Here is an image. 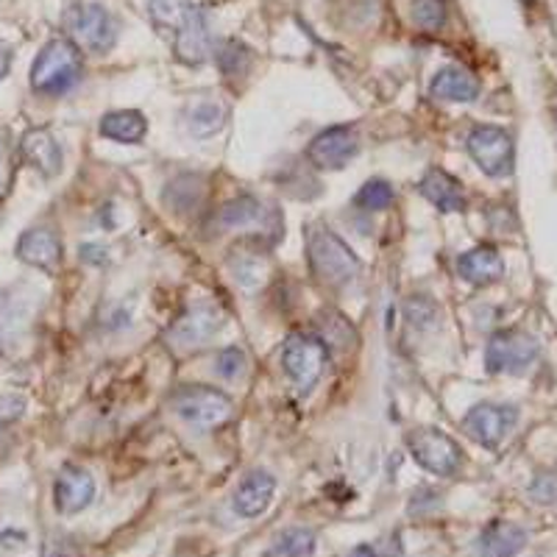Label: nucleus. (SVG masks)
<instances>
[{
	"instance_id": "nucleus-2",
	"label": "nucleus",
	"mask_w": 557,
	"mask_h": 557,
	"mask_svg": "<svg viewBox=\"0 0 557 557\" xmlns=\"http://www.w3.org/2000/svg\"><path fill=\"white\" fill-rule=\"evenodd\" d=\"M307 257L315 278L326 287L351 285L362 271L360 257L348 248V243H343L330 226L321 223L307 228Z\"/></svg>"
},
{
	"instance_id": "nucleus-31",
	"label": "nucleus",
	"mask_w": 557,
	"mask_h": 557,
	"mask_svg": "<svg viewBox=\"0 0 557 557\" xmlns=\"http://www.w3.org/2000/svg\"><path fill=\"white\" fill-rule=\"evenodd\" d=\"M412 23L424 32H441L446 26L444 0H412Z\"/></svg>"
},
{
	"instance_id": "nucleus-33",
	"label": "nucleus",
	"mask_w": 557,
	"mask_h": 557,
	"mask_svg": "<svg viewBox=\"0 0 557 557\" xmlns=\"http://www.w3.org/2000/svg\"><path fill=\"white\" fill-rule=\"evenodd\" d=\"M405 312H407V321H410L412 326H418V330L435 326L437 321V305L432 301V298H424V296H412L410 301H407Z\"/></svg>"
},
{
	"instance_id": "nucleus-12",
	"label": "nucleus",
	"mask_w": 557,
	"mask_h": 557,
	"mask_svg": "<svg viewBox=\"0 0 557 557\" xmlns=\"http://www.w3.org/2000/svg\"><path fill=\"white\" fill-rule=\"evenodd\" d=\"M360 153V134L355 126L323 128L307 148V159L318 171H343Z\"/></svg>"
},
{
	"instance_id": "nucleus-15",
	"label": "nucleus",
	"mask_w": 557,
	"mask_h": 557,
	"mask_svg": "<svg viewBox=\"0 0 557 557\" xmlns=\"http://www.w3.org/2000/svg\"><path fill=\"white\" fill-rule=\"evenodd\" d=\"M273 494H276V476L262 469H253L237 482L232 507H235V513L243 516V519H257V516H262L268 510Z\"/></svg>"
},
{
	"instance_id": "nucleus-34",
	"label": "nucleus",
	"mask_w": 557,
	"mask_h": 557,
	"mask_svg": "<svg viewBox=\"0 0 557 557\" xmlns=\"http://www.w3.org/2000/svg\"><path fill=\"white\" fill-rule=\"evenodd\" d=\"M530 496L539 502V505H555L557 502V474H552V471H541V474L532 480Z\"/></svg>"
},
{
	"instance_id": "nucleus-32",
	"label": "nucleus",
	"mask_w": 557,
	"mask_h": 557,
	"mask_svg": "<svg viewBox=\"0 0 557 557\" xmlns=\"http://www.w3.org/2000/svg\"><path fill=\"white\" fill-rule=\"evenodd\" d=\"M246 351H243L240 346H226L212 357V371H215L218 376H223V380H237V376L246 371Z\"/></svg>"
},
{
	"instance_id": "nucleus-6",
	"label": "nucleus",
	"mask_w": 557,
	"mask_h": 557,
	"mask_svg": "<svg viewBox=\"0 0 557 557\" xmlns=\"http://www.w3.org/2000/svg\"><path fill=\"white\" fill-rule=\"evenodd\" d=\"M541 343L521 330L496 332L485 348L487 374H510L521 376L539 360Z\"/></svg>"
},
{
	"instance_id": "nucleus-9",
	"label": "nucleus",
	"mask_w": 557,
	"mask_h": 557,
	"mask_svg": "<svg viewBox=\"0 0 557 557\" xmlns=\"http://www.w3.org/2000/svg\"><path fill=\"white\" fill-rule=\"evenodd\" d=\"M471 159L476 162L485 176L505 178L516 168V146L513 137L499 126H474L466 139Z\"/></svg>"
},
{
	"instance_id": "nucleus-38",
	"label": "nucleus",
	"mask_w": 557,
	"mask_h": 557,
	"mask_svg": "<svg viewBox=\"0 0 557 557\" xmlns=\"http://www.w3.org/2000/svg\"><path fill=\"white\" fill-rule=\"evenodd\" d=\"M348 557H385L380 552V546H371V544H360L355 549L348 552Z\"/></svg>"
},
{
	"instance_id": "nucleus-28",
	"label": "nucleus",
	"mask_w": 557,
	"mask_h": 557,
	"mask_svg": "<svg viewBox=\"0 0 557 557\" xmlns=\"http://www.w3.org/2000/svg\"><path fill=\"white\" fill-rule=\"evenodd\" d=\"M321 326H323V337H318V341H321L326 348L330 346L351 348L357 343L355 326H351L343 315H337V312H326V315L321 318Z\"/></svg>"
},
{
	"instance_id": "nucleus-25",
	"label": "nucleus",
	"mask_w": 557,
	"mask_h": 557,
	"mask_svg": "<svg viewBox=\"0 0 557 557\" xmlns=\"http://www.w3.org/2000/svg\"><path fill=\"white\" fill-rule=\"evenodd\" d=\"M226 123V109L218 101H198L187 109V128L196 137H212Z\"/></svg>"
},
{
	"instance_id": "nucleus-24",
	"label": "nucleus",
	"mask_w": 557,
	"mask_h": 557,
	"mask_svg": "<svg viewBox=\"0 0 557 557\" xmlns=\"http://www.w3.org/2000/svg\"><path fill=\"white\" fill-rule=\"evenodd\" d=\"M232 273L237 276V282H240L243 287H260L265 285L268 273H271V260H268L265 253L260 251V248H253V251H235L232 253Z\"/></svg>"
},
{
	"instance_id": "nucleus-3",
	"label": "nucleus",
	"mask_w": 557,
	"mask_h": 557,
	"mask_svg": "<svg viewBox=\"0 0 557 557\" xmlns=\"http://www.w3.org/2000/svg\"><path fill=\"white\" fill-rule=\"evenodd\" d=\"M82 51L70 39H51L32 64V89L39 96L57 98L82 82Z\"/></svg>"
},
{
	"instance_id": "nucleus-22",
	"label": "nucleus",
	"mask_w": 557,
	"mask_h": 557,
	"mask_svg": "<svg viewBox=\"0 0 557 557\" xmlns=\"http://www.w3.org/2000/svg\"><path fill=\"white\" fill-rule=\"evenodd\" d=\"M527 546V532L510 521H494L480 535V557H516Z\"/></svg>"
},
{
	"instance_id": "nucleus-37",
	"label": "nucleus",
	"mask_w": 557,
	"mask_h": 557,
	"mask_svg": "<svg viewBox=\"0 0 557 557\" xmlns=\"http://www.w3.org/2000/svg\"><path fill=\"white\" fill-rule=\"evenodd\" d=\"M128 318H132V310H126V307H123V305H117V307H114V310L107 315V326H109V330H117V326H126Z\"/></svg>"
},
{
	"instance_id": "nucleus-1",
	"label": "nucleus",
	"mask_w": 557,
	"mask_h": 557,
	"mask_svg": "<svg viewBox=\"0 0 557 557\" xmlns=\"http://www.w3.org/2000/svg\"><path fill=\"white\" fill-rule=\"evenodd\" d=\"M153 26L173 42V51L184 64L207 62L212 37L207 14L193 0H151L148 3Z\"/></svg>"
},
{
	"instance_id": "nucleus-8",
	"label": "nucleus",
	"mask_w": 557,
	"mask_h": 557,
	"mask_svg": "<svg viewBox=\"0 0 557 557\" xmlns=\"http://www.w3.org/2000/svg\"><path fill=\"white\" fill-rule=\"evenodd\" d=\"M326 360H330V348L315 335H290L282 346V368L298 393H310L318 385Z\"/></svg>"
},
{
	"instance_id": "nucleus-16",
	"label": "nucleus",
	"mask_w": 557,
	"mask_h": 557,
	"mask_svg": "<svg viewBox=\"0 0 557 557\" xmlns=\"http://www.w3.org/2000/svg\"><path fill=\"white\" fill-rule=\"evenodd\" d=\"M20 153L45 178H53L62 173V146H59L57 137L48 128H28L23 139H20Z\"/></svg>"
},
{
	"instance_id": "nucleus-21",
	"label": "nucleus",
	"mask_w": 557,
	"mask_h": 557,
	"mask_svg": "<svg viewBox=\"0 0 557 557\" xmlns=\"http://www.w3.org/2000/svg\"><path fill=\"white\" fill-rule=\"evenodd\" d=\"M265 215V203L260 198L237 196L218 209L215 228L218 232H243V228H253L257 223H262Z\"/></svg>"
},
{
	"instance_id": "nucleus-14",
	"label": "nucleus",
	"mask_w": 557,
	"mask_h": 557,
	"mask_svg": "<svg viewBox=\"0 0 557 557\" xmlns=\"http://www.w3.org/2000/svg\"><path fill=\"white\" fill-rule=\"evenodd\" d=\"M96 499V480L82 466H64L53 485V505L62 516L82 513Z\"/></svg>"
},
{
	"instance_id": "nucleus-4",
	"label": "nucleus",
	"mask_w": 557,
	"mask_h": 557,
	"mask_svg": "<svg viewBox=\"0 0 557 557\" xmlns=\"http://www.w3.org/2000/svg\"><path fill=\"white\" fill-rule=\"evenodd\" d=\"M223 310L212 301H198L190 310H184L176 321L168 326L165 341L168 348L173 355H190V351H198V348L207 346L218 332L223 330Z\"/></svg>"
},
{
	"instance_id": "nucleus-18",
	"label": "nucleus",
	"mask_w": 557,
	"mask_h": 557,
	"mask_svg": "<svg viewBox=\"0 0 557 557\" xmlns=\"http://www.w3.org/2000/svg\"><path fill=\"white\" fill-rule=\"evenodd\" d=\"M430 96L446 103H471L480 96V78L460 64H449L432 76Z\"/></svg>"
},
{
	"instance_id": "nucleus-35",
	"label": "nucleus",
	"mask_w": 557,
	"mask_h": 557,
	"mask_svg": "<svg viewBox=\"0 0 557 557\" xmlns=\"http://www.w3.org/2000/svg\"><path fill=\"white\" fill-rule=\"evenodd\" d=\"M26 412V399L23 396H0V432L9 430L14 421H20Z\"/></svg>"
},
{
	"instance_id": "nucleus-17",
	"label": "nucleus",
	"mask_w": 557,
	"mask_h": 557,
	"mask_svg": "<svg viewBox=\"0 0 557 557\" xmlns=\"http://www.w3.org/2000/svg\"><path fill=\"white\" fill-rule=\"evenodd\" d=\"M17 257L39 271H57L62 265V240L48 226L28 228L17 240Z\"/></svg>"
},
{
	"instance_id": "nucleus-11",
	"label": "nucleus",
	"mask_w": 557,
	"mask_h": 557,
	"mask_svg": "<svg viewBox=\"0 0 557 557\" xmlns=\"http://www.w3.org/2000/svg\"><path fill=\"white\" fill-rule=\"evenodd\" d=\"M519 424V410L513 405H494V401H482L474 405L466 418H462V432L482 444L485 449H496L510 432Z\"/></svg>"
},
{
	"instance_id": "nucleus-7",
	"label": "nucleus",
	"mask_w": 557,
	"mask_h": 557,
	"mask_svg": "<svg viewBox=\"0 0 557 557\" xmlns=\"http://www.w3.org/2000/svg\"><path fill=\"white\" fill-rule=\"evenodd\" d=\"M407 449L416 457L421 469H426L435 476H451L460 471L462 449L457 446L455 437L446 435L444 430L435 426H418L407 435Z\"/></svg>"
},
{
	"instance_id": "nucleus-5",
	"label": "nucleus",
	"mask_w": 557,
	"mask_h": 557,
	"mask_svg": "<svg viewBox=\"0 0 557 557\" xmlns=\"http://www.w3.org/2000/svg\"><path fill=\"white\" fill-rule=\"evenodd\" d=\"M171 407L182 421L198 426V430H212V426H221L223 421L232 418V399H228L226 393L207 385L178 387L173 393Z\"/></svg>"
},
{
	"instance_id": "nucleus-26",
	"label": "nucleus",
	"mask_w": 557,
	"mask_h": 557,
	"mask_svg": "<svg viewBox=\"0 0 557 557\" xmlns=\"http://www.w3.org/2000/svg\"><path fill=\"white\" fill-rule=\"evenodd\" d=\"M203 198V182L201 176H178L168 184V193H165V203L171 209H176L178 215L184 212H190L201 203Z\"/></svg>"
},
{
	"instance_id": "nucleus-13",
	"label": "nucleus",
	"mask_w": 557,
	"mask_h": 557,
	"mask_svg": "<svg viewBox=\"0 0 557 557\" xmlns=\"http://www.w3.org/2000/svg\"><path fill=\"white\" fill-rule=\"evenodd\" d=\"M39 290L32 285H12L0 290V343L20 335L39 310Z\"/></svg>"
},
{
	"instance_id": "nucleus-39",
	"label": "nucleus",
	"mask_w": 557,
	"mask_h": 557,
	"mask_svg": "<svg viewBox=\"0 0 557 557\" xmlns=\"http://www.w3.org/2000/svg\"><path fill=\"white\" fill-rule=\"evenodd\" d=\"M9 67H12V48L7 42H0V78L7 76Z\"/></svg>"
},
{
	"instance_id": "nucleus-36",
	"label": "nucleus",
	"mask_w": 557,
	"mask_h": 557,
	"mask_svg": "<svg viewBox=\"0 0 557 557\" xmlns=\"http://www.w3.org/2000/svg\"><path fill=\"white\" fill-rule=\"evenodd\" d=\"M12 148H9V137L7 132H0V198L7 196L9 187H12Z\"/></svg>"
},
{
	"instance_id": "nucleus-29",
	"label": "nucleus",
	"mask_w": 557,
	"mask_h": 557,
	"mask_svg": "<svg viewBox=\"0 0 557 557\" xmlns=\"http://www.w3.org/2000/svg\"><path fill=\"white\" fill-rule=\"evenodd\" d=\"M355 203L366 212H382L393 203V187L385 178H371V182L362 184V190L357 193Z\"/></svg>"
},
{
	"instance_id": "nucleus-10",
	"label": "nucleus",
	"mask_w": 557,
	"mask_h": 557,
	"mask_svg": "<svg viewBox=\"0 0 557 557\" xmlns=\"http://www.w3.org/2000/svg\"><path fill=\"white\" fill-rule=\"evenodd\" d=\"M73 32V45L78 51L92 53V57H107L117 42V20L101 3H84L70 23Z\"/></svg>"
},
{
	"instance_id": "nucleus-19",
	"label": "nucleus",
	"mask_w": 557,
	"mask_h": 557,
	"mask_svg": "<svg viewBox=\"0 0 557 557\" xmlns=\"http://www.w3.org/2000/svg\"><path fill=\"white\" fill-rule=\"evenodd\" d=\"M418 190H421V196H424L432 207H437L441 212H446V215L466 209V190H462L460 178L446 173L444 168H432V171H426L424 178L418 182Z\"/></svg>"
},
{
	"instance_id": "nucleus-20",
	"label": "nucleus",
	"mask_w": 557,
	"mask_h": 557,
	"mask_svg": "<svg viewBox=\"0 0 557 557\" xmlns=\"http://www.w3.org/2000/svg\"><path fill=\"white\" fill-rule=\"evenodd\" d=\"M457 273L469 285H494V282H499L505 276V260H502V253L494 246H476L471 251L460 253Z\"/></svg>"
},
{
	"instance_id": "nucleus-23",
	"label": "nucleus",
	"mask_w": 557,
	"mask_h": 557,
	"mask_svg": "<svg viewBox=\"0 0 557 557\" xmlns=\"http://www.w3.org/2000/svg\"><path fill=\"white\" fill-rule=\"evenodd\" d=\"M101 137L114 139V143H126V146H134V143H143L148 132L146 117L134 109H117V112H109L101 117V126H98Z\"/></svg>"
},
{
	"instance_id": "nucleus-27",
	"label": "nucleus",
	"mask_w": 557,
	"mask_h": 557,
	"mask_svg": "<svg viewBox=\"0 0 557 557\" xmlns=\"http://www.w3.org/2000/svg\"><path fill=\"white\" fill-rule=\"evenodd\" d=\"M312 549H315V532L307 527H293L273 541L268 557H307Z\"/></svg>"
},
{
	"instance_id": "nucleus-30",
	"label": "nucleus",
	"mask_w": 557,
	"mask_h": 557,
	"mask_svg": "<svg viewBox=\"0 0 557 557\" xmlns=\"http://www.w3.org/2000/svg\"><path fill=\"white\" fill-rule=\"evenodd\" d=\"M218 67L223 70V76L240 78L246 76L248 67H251V51L243 48L240 42H226L218 51Z\"/></svg>"
}]
</instances>
